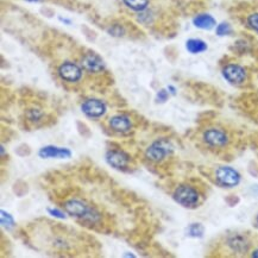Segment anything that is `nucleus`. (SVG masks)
Instances as JSON below:
<instances>
[{"label":"nucleus","instance_id":"nucleus-1","mask_svg":"<svg viewBox=\"0 0 258 258\" xmlns=\"http://www.w3.org/2000/svg\"><path fill=\"white\" fill-rule=\"evenodd\" d=\"M63 207L64 211H66L69 216L86 220V221L91 222V224H92V222H98L99 220H100V214H99V212H96L93 207L86 205L81 200L73 199V200L67 201Z\"/></svg>","mask_w":258,"mask_h":258},{"label":"nucleus","instance_id":"nucleus-2","mask_svg":"<svg viewBox=\"0 0 258 258\" xmlns=\"http://www.w3.org/2000/svg\"><path fill=\"white\" fill-rule=\"evenodd\" d=\"M174 200L184 208H195L200 203V193L189 184H180L173 193Z\"/></svg>","mask_w":258,"mask_h":258},{"label":"nucleus","instance_id":"nucleus-3","mask_svg":"<svg viewBox=\"0 0 258 258\" xmlns=\"http://www.w3.org/2000/svg\"><path fill=\"white\" fill-rule=\"evenodd\" d=\"M174 145L169 139L160 138L150 145L145 151V156L152 162H162L166 157L173 155Z\"/></svg>","mask_w":258,"mask_h":258},{"label":"nucleus","instance_id":"nucleus-4","mask_svg":"<svg viewBox=\"0 0 258 258\" xmlns=\"http://www.w3.org/2000/svg\"><path fill=\"white\" fill-rule=\"evenodd\" d=\"M216 180L218 184L225 188L237 187L241 181V175L235 168L228 166H221L217 168Z\"/></svg>","mask_w":258,"mask_h":258},{"label":"nucleus","instance_id":"nucleus-5","mask_svg":"<svg viewBox=\"0 0 258 258\" xmlns=\"http://www.w3.org/2000/svg\"><path fill=\"white\" fill-rule=\"evenodd\" d=\"M222 77L233 86H240L248 79V73L243 66L237 63H228L221 69Z\"/></svg>","mask_w":258,"mask_h":258},{"label":"nucleus","instance_id":"nucleus-6","mask_svg":"<svg viewBox=\"0 0 258 258\" xmlns=\"http://www.w3.org/2000/svg\"><path fill=\"white\" fill-rule=\"evenodd\" d=\"M203 139L207 145L212 147H224L228 144L227 133L224 130L218 128L207 129L205 132L203 133Z\"/></svg>","mask_w":258,"mask_h":258},{"label":"nucleus","instance_id":"nucleus-7","mask_svg":"<svg viewBox=\"0 0 258 258\" xmlns=\"http://www.w3.org/2000/svg\"><path fill=\"white\" fill-rule=\"evenodd\" d=\"M81 111L90 118H100L106 113L107 107L103 100L87 99L81 105Z\"/></svg>","mask_w":258,"mask_h":258},{"label":"nucleus","instance_id":"nucleus-8","mask_svg":"<svg viewBox=\"0 0 258 258\" xmlns=\"http://www.w3.org/2000/svg\"><path fill=\"white\" fill-rule=\"evenodd\" d=\"M58 75L67 82H77L82 76V69L76 63L64 62L58 67Z\"/></svg>","mask_w":258,"mask_h":258},{"label":"nucleus","instance_id":"nucleus-9","mask_svg":"<svg viewBox=\"0 0 258 258\" xmlns=\"http://www.w3.org/2000/svg\"><path fill=\"white\" fill-rule=\"evenodd\" d=\"M226 243L228 248L236 254H245L250 249L249 239L240 233H233V235L228 236Z\"/></svg>","mask_w":258,"mask_h":258},{"label":"nucleus","instance_id":"nucleus-10","mask_svg":"<svg viewBox=\"0 0 258 258\" xmlns=\"http://www.w3.org/2000/svg\"><path fill=\"white\" fill-rule=\"evenodd\" d=\"M106 161L110 166H112L115 169H126L129 166V157L128 154L119 150H110L106 154Z\"/></svg>","mask_w":258,"mask_h":258},{"label":"nucleus","instance_id":"nucleus-11","mask_svg":"<svg viewBox=\"0 0 258 258\" xmlns=\"http://www.w3.org/2000/svg\"><path fill=\"white\" fill-rule=\"evenodd\" d=\"M39 157L42 158H69L72 157V151L67 147H58L48 145L43 147L38 151Z\"/></svg>","mask_w":258,"mask_h":258},{"label":"nucleus","instance_id":"nucleus-12","mask_svg":"<svg viewBox=\"0 0 258 258\" xmlns=\"http://www.w3.org/2000/svg\"><path fill=\"white\" fill-rule=\"evenodd\" d=\"M82 67L90 73H99L105 68V64L98 55L93 53H88L83 56Z\"/></svg>","mask_w":258,"mask_h":258},{"label":"nucleus","instance_id":"nucleus-13","mask_svg":"<svg viewBox=\"0 0 258 258\" xmlns=\"http://www.w3.org/2000/svg\"><path fill=\"white\" fill-rule=\"evenodd\" d=\"M193 25L200 30H212L217 26V20L209 13H199L193 18Z\"/></svg>","mask_w":258,"mask_h":258},{"label":"nucleus","instance_id":"nucleus-14","mask_svg":"<svg viewBox=\"0 0 258 258\" xmlns=\"http://www.w3.org/2000/svg\"><path fill=\"white\" fill-rule=\"evenodd\" d=\"M109 124L112 130L115 131V132H120V133L128 132V131H130V129L132 128L130 118L126 117V115H123V114L114 115V117H112L111 119H110Z\"/></svg>","mask_w":258,"mask_h":258},{"label":"nucleus","instance_id":"nucleus-15","mask_svg":"<svg viewBox=\"0 0 258 258\" xmlns=\"http://www.w3.org/2000/svg\"><path fill=\"white\" fill-rule=\"evenodd\" d=\"M186 49L193 55L205 53L208 49V44L201 38H188L186 41Z\"/></svg>","mask_w":258,"mask_h":258},{"label":"nucleus","instance_id":"nucleus-16","mask_svg":"<svg viewBox=\"0 0 258 258\" xmlns=\"http://www.w3.org/2000/svg\"><path fill=\"white\" fill-rule=\"evenodd\" d=\"M186 233L190 238H203L205 235V226L201 222H193L187 227Z\"/></svg>","mask_w":258,"mask_h":258},{"label":"nucleus","instance_id":"nucleus-17","mask_svg":"<svg viewBox=\"0 0 258 258\" xmlns=\"http://www.w3.org/2000/svg\"><path fill=\"white\" fill-rule=\"evenodd\" d=\"M123 2L129 9L137 11V12H142L149 6V0H123Z\"/></svg>","mask_w":258,"mask_h":258},{"label":"nucleus","instance_id":"nucleus-18","mask_svg":"<svg viewBox=\"0 0 258 258\" xmlns=\"http://www.w3.org/2000/svg\"><path fill=\"white\" fill-rule=\"evenodd\" d=\"M232 34V26L227 21H221V23L217 24L216 26V35L219 37H226Z\"/></svg>","mask_w":258,"mask_h":258},{"label":"nucleus","instance_id":"nucleus-19","mask_svg":"<svg viewBox=\"0 0 258 258\" xmlns=\"http://www.w3.org/2000/svg\"><path fill=\"white\" fill-rule=\"evenodd\" d=\"M246 25H248L252 31L258 34V12H254L248 16V18H246Z\"/></svg>","mask_w":258,"mask_h":258},{"label":"nucleus","instance_id":"nucleus-20","mask_svg":"<svg viewBox=\"0 0 258 258\" xmlns=\"http://www.w3.org/2000/svg\"><path fill=\"white\" fill-rule=\"evenodd\" d=\"M1 225L6 228L15 226V220H13L12 216L5 211H1Z\"/></svg>","mask_w":258,"mask_h":258},{"label":"nucleus","instance_id":"nucleus-21","mask_svg":"<svg viewBox=\"0 0 258 258\" xmlns=\"http://www.w3.org/2000/svg\"><path fill=\"white\" fill-rule=\"evenodd\" d=\"M26 115H28L29 120L30 122H38V120H41V118L43 117V113L41 111H39L38 109H32V110H29L28 113H26Z\"/></svg>","mask_w":258,"mask_h":258},{"label":"nucleus","instance_id":"nucleus-22","mask_svg":"<svg viewBox=\"0 0 258 258\" xmlns=\"http://www.w3.org/2000/svg\"><path fill=\"white\" fill-rule=\"evenodd\" d=\"M169 94L170 93L168 92V90H160L158 91L157 95H156V100L161 104L166 103V101L169 99Z\"/></svg>","mask_w":258,"mask_h":258},{"label":"nucleus","instance_id":"nucleus-23","mask_svg":"<svg viewBox=\"0 0 258 258\" xmlns=\"http://www.w3.org/2000/svg\"><path fill=\"white\" fill-rule=\"evenodd\" d=\"M110 34L113 35V36H123V35H124V30H123L122 26L115 25L113 28L110 29Z\"/></svg>","mask_w":258,"mask_h":258},{"label":"nucleus","instance_id":"nucleus-24","mask_svg":"<svg viewBox=\"0 0 258 258\" xmlns=\"http://www.w3.org/2000/svg\"><path fill=\"white\" fill-rule=\"evenodd\" d=\"M48 212H49V213L52 214L53 217L58 218V219H64V218H66V216H64V213H63V212H61L60 209H56V208H49V209H48Z\"/></svg>","mask_w":258,"mask_h":258},{"label":"nucleus","instance_id":"nucleus-25","mask_svg":"<svg viewBox=\"0 0 258 258\" xmlns=\"http://www.w3.org/2000/svg\"><path fill=\"white\" fill-rule=\"evenodd\" d=\"M168 92L170 93V94H173V95H175V94H176V88L174 87L173 85H169L168 86Z\"/></svg>","mask_w":258,"mask_h":258},{"label":"nucleus","instance_id":"nucleus-26","mask_svg":"<svg viewBox=\"0 0 258 258\" xmlns=\"http://www.w3.org/2000/svg\"><path fill=\"white\" fill-rule=\"evenodd\" d=\"M251 257H254V258H258V249L254 250V251L251 252Z\"/></svg>","mask_w":258,"mask_h":258},{"label":"nucleus","instance_id":"nucleus-27","mask_svg":"<svg viewBox=\"0 0 258 258\" xmlns=\"http://www.w3.org/2000/svg\"><path fill=\"white\" fill-rule=\"evenodd\" d=\"M60 19H61V21H64V23H67V24H71L72 23V21H69L68 19H64V18H60Z\"/></svg>","mask_w":258,"mask_h":258},{"label":"nucleus","instance_id":"nucleus-28","mask_svg":"<svg viewBox=\"0 0 258 258\" xmlns=\"http://www.w3.org/2000/svg\"><path fill=\"white\" fill-rule=\"evenodd\" d=\"M26 1H29V2H38V1H41V0H26Z\"/></svg>","mask_w":258,"mask_h":258},{"label":"nucleus","instance_id":"nucleus-29","mask_svg":"<svg viewBox=\"0 0 258 258\" xmlns=\"http://www.w3.org/2000/svg\"><path fill=\"white\" fill-rule=\"evenodd\" d=\"M256 221H257V224H258V214H257V218H256Z\"/></svg>","mask_w":258,"mask_h":258}]
</instances>
